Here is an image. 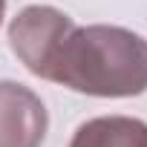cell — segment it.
<instances>
[{"label":"cell","instance_id":"obj_1","mask_svg":"<svg viewBox=\"0 0 147 147\" xmlns=\"http://www.w3.org/2000/svg\"><path fill=\"white\" fill-rule=\"evenodd\" d=\"M46 81L101 98H127L147 90V40L121 26H75L58 40Z\"/></svg>","mask_w":147,"mask_h":147},{"label":"cell","instance_id":"obj_5","mask_svg":"<svg viewBox=\"0 0 147 147\" xmlns=\"http://www.w3.org/2000/svg\"><path fill=\"white\" fill-rule=\"evenodd\" d=\"M3 12H6V0H0V20H3Z\"/></svg>","mask_w":147,"mask_h":147},{"label":"cell","instance_id":"obj_2","mask_svg":"<svg viewBox=\"0 0 147 147\" xmlns=\"http://www.w3.org/2000/svg\"><path fill=\"white\" fill-rule=\"evenodd\" d=\"M69 26H72V18L52 6H26L12 20L9 40H12L15 55L26 63V69L32 75L43 78L46 63Z\"/></svg>","mask_w":147,"mask_h":147},{"label":"cell","instance_id":"obj_3","mask_svg":"<svg viewBox=\"0 0 147 147\" xmlns=\"http://www.w3.org/2000/svg\"><path fill=\"white\" fill-rule=\"evenodd\" d=\"M46 124V107L29 87L0 81V147H40Z\"/></svg>","mask_w":147,"mask_h":147},{"label":"cell","instance_id":"obj_4","mask_svg":"<svg viewBox=\"0 0 147 147\" xmlns=\"http://www.w3.org/2000/svg\"><path fill=\"white\" fill-rule=\"evenodd\" d=\"M69 147H147V124L130 115H101L81 124Z\"/></svg>","mask_w":147,"mask_h":147}]
</instances>
